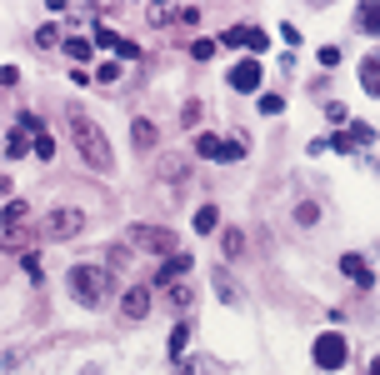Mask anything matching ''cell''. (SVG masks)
Masks as SVG:
<instances>
[{
  "label": "cell",
  "instance_id": "cell-1",
  "mask_svg": "<svg viewBox=\"0 0 380 375\" xmlns=\"http://www.w3.org/2000/svg\"><path fill=\"white\" fill-rule=\"evenodd\" d=\"M66 290H71V300H75V305L100 310L105 300H111V290H116V276L105 271V265L80 260V265H71V271H66Z\"/></svg>",
  "mask_w": 380,
  "mask_h": 375
},
{
  "label": "cell",
  "instance_id": "cell-2",
  "mask_svg": "<svg viewBox=\"0 0 380 375\" xmlns=\"http://www.w3.org/2000/svg\"><path fill=\"white\" fill-rule=\"evenodd\" d=\"M66 125H71V140H75V150H80V160H85V166L90 171H111L116 166V155H111V140H105V130L90 121V116H80V111H71L66 116Z\"/></svg>",
  "mask_w": 380,
  "mask_h": 375
},
{
  "label": "cell",
  "instance_id": "cell-3",
  "mask_svg": "<svg viewBox=\"0 0 380 375\" xmlns=\"http://www.w3.org/2000/svg\"><path fill=\"white\" fill-rule=\"evenodd\" d=\"M130 245L135 250H145V255H176V230H166V226H130Z\"/></svg>",
  "mask_w": 380,
  "mask_h": 375
},
{
  "label": "cell",
  "instance_id": "cell-4",
  "mask_svg": "<svg viewBox=\"0 0 380 375\" xmlns=\"http://www.w3.org/2000/svg\"><path fill=\"white\" fill-rule=\"evenodd\" d=\"M195 155L200 160H221V166H235V160L245 155L240 140H221V135H195Z\"/></svg>",
  "mask_w": 380,
  "mask_h": 375
},
{
  "label": "cell",
  "instance_id": "cell-5",
  "mask_svg": "<svg viewBox=\"0 0 380 375\" xmlns=\"http://www.w3.org/2000/svg\"><path fill=\"white\" fill-rule=\"evenodd\" d=\"M345 360H350V345H345V336L325 331V336L315 340V365H320V370H341Z\"/></svg>",
  "mask_w": 380,
  "mask_h": 375
},
{
  "label": "cell",
  "instance_id": "cell-6",
  "mask_svg": "<svg viewBox=\"0 0 380 375\" xmlns=\"http://www.w3.org/2000/svg\"><path fill=\"white\" fill-rule=\"evenodd\" d=\"M85 230V216L80 210H71V205H61V210H50L45 216V235L50 240H71V235H80Z\"/></svg>",
  "mask_w": 380,
  "mask_h": 375
},
{
  "label": "cell",
  "instance_id": "cell-7",
  "mask_svg": "<svg viewBox=\"0 0 380 375\" xmlns=\"http://www.w3.org/2000/svg\"><path fill=\"white\" fill-rule=\"evenodd\" d=\"M260 61H240V66H231V90H240V95H250V90H260Z\"/></svg>",
  "mask_w": 380,
  "mask_h": 375
},
{
  "label": "cell",
  "instance_id": "cell-8",
  "mask_svg": "<svg viewBox=\"0 0 380 375\" xmlns=\"http://www.w3.org/2000/svg\"><path fill=\"white\" fill-rule=\"evenodd\" d=\"M185 271H190V255H185V250H176L171 260H160V271H155V285H166V290H171V285H176Z\"/></svg>",
  "mask_w": 380,
  "mask_h": 375
},
{
  "label": "cell",
  "instance_id": "cell-9",
  "mask_svg": "<svg viewBox=\"0 0 380 375\" xmlns=\"http://www.w3.org/2000/svg\"><path fill=\"white\" fill-rule=\"evenodd\" d=\"M121 315H125V320H145V315H150V290H145V285L125 290V295H121Z\"/></svg>",
  "mask_w": 380,
  "mask_h": 375
},
{
  "label": "cell",
  "instance_id": "cell-10",
  "mask_svg": "<svg viewBox=\"0 0 380 375\" xmlns=\"http://www.w3.org/2000/svg\"><path fill=\"white\" fill-rule=\"evenodd\" d=\"M226 45H250L255 56H260V50H265L270 40H265V35H260L255 25H231V30H226Z\"/></svg>",
  "mask_w": 380,
  "mask_h": 375
},
{
  "label": "cell",
  "instance_id": "cell-11",
  "mask_svg": "<svg viewBox=\"0 0 380 375\" xmlns=\"http://www.w3.org/2000/svg\"><path fill=\"white\" fill-rule=\"evenodd\" d=\"M360 85H365V95L380 100V50H370V56L360 61Z\"/></svg>",
  "mask_w": 380,
  "mask_h": 375
},
{
  "label": "cell",
  "instance_id": "cell-12",
  "mask_svg": "<svg viewBox=\"0 0 380 375\" xmlns=\"http://www.w3.org/2000/svg\"><path fill=\"white\" fill-rule=\"evenodd\" d=\"M341 271H345V281H350V285H360V290L375 281V276H370V265H365L360 255H341Z\"/></svg>",
  "mask_w": 380,
  "mask_h": 375
},
{
  "label": "cell",
  "instance_id": "cell-13",
  "mask_svg": "<svg viewBox=\"0 0 380 375\" xmlns=\"http://www.w3.org/2000/svg\"><path fill=\"white\" fill-rule=\"evenodd\" d=\"M355 30L380 35V0H375V6H355Z\"/></svg>",
  "mask_w": 380,
  "mask_h": 375
},
{
  "label": "cell",
  "instance_id": "cell-14",
  "mask_svg": "<svg viewBox=\"0 0 380 375\" xmlns=\"http://www.w3.org/2000/svg\"><path fill=\"white\" fill-rule=\"evenodd\" d=\"M6 155H11V160H20V155H35V145L25 140V130H11V135H6Z\"/></svg>",
  "mask_w": 380,
  "mask_h": 375
},
{
  "label": "cell",
  "instance_id": "cell-15",
  "mask_svg": "<svg viewBox=\"0 0 380 375\" xmlns=\"http://www.w3.org/2000/svg\"><path fill=\"white\" fill-rule=\"evenodd\" d=\"M130 140H135L140 150H150V145H155V125H150V121H130Z\"/></svg>",
  "mask_w": 380,
  "mask_h": 375
},
{
  "label": "cell",
  "instance_id": "cell-16",
  "mask_svg": "<svg viewBox=\"0 0 380 375\" xmlns=\"http://www.w3.org/2000/svg\"><path fill=\"white\" fill-rule=\"evenodd\" d=\"M166 295H171V305H180V310H190V305H195V290H190V281H176Z\"/></svg>",
  "mask_w": 380,
  "mask_h": 375
},
{
  "label": "cell",
  "instance_id": "cell-17",
  "mask_svg": "<svg viewBox=\"0 0 380 375\" xmlns=\"http://www.w3.org/2000/svg\"><path fill=\"white\" fill-rule=\"evenodd\" d=\"M215 290H221V300H226V305H240V290H235V281H231L226 271H215Z\"/></svg>",
  "mask_w": 380,
  "mask_h": 375
},
{
  "label": "cell",
  "instance_id": "cell-18",
  "mask_svg": "<svg viewBox=\"0 0 380 375\" xmlns=\"http://www.w3.org/2000/svg\"><path fill=\"white\" fill-rule=\"evenodd\" d=\"M180 375H226V370L215 365V360H205V355H200V360H185V365H180Z\"/></svg>",
  "mask_w": 380,
  "mask_h": 375
},
{
  "label": "cell",
  "instance_id": "cell-19",
  "mask_svg": "<svg viewBox=\"0 0 380 375\" xmlns=\"http://www.w3.org/2000/svg\"><path fill=\"white\" fill-rule=\"evenodd\" d=\"M215 226H221V216H215V205H200V210H195V230H200V235H210Z\"/></svg>",
  "mask_w": 380,
  "mask_h": 375
},
{
  "label": "cell",
  "instance_id": "cell-20",
  "mask_svg": "<svg viewBox=\"0 0 380 375\" xmlns=\"http://www.w3.org/2000/svg\"><path fill=\"white\" fill-rule=\"evenodd\" d=\"M61 50H66L71 61H90V40H85V35H71V40L61 45Z\"/></svg>",
  "mask_w": 380,
  "mask_h": 375
},
{
  "label": "cell",
  "instance_id": "cell-21",
  "mask_svg": "<svg viewBox=\"0 0 380 375\" xmlns=\"http://www.w3.org/2000/svg\"><path fill=\"white\" fill-rule=\"evenodd\" d=\"M295 221H300V226H315V221H320V205H315V200H300V205H295Z\"/></svg>",
  "mask_w": 380,
  "mask_h": 375
},
{
  "label": "cell",
  "instance_id": "cell-22",
  "mask_svg": "<svg viewBox=\"0 0 380 375\" xmlns=\"http://www.w3.org/2000/svg\"><path fill=\"white\" fill-rule=\"evenodd\" d=\"M325 121H331V125H350V111L341 100H331V105H325Z\"/></svg>",
  "mask_w": 380,
  "mask_h": 375
},
{
  "label": "cell",
  "instance_id": "cell-23",
  "mask_svg": "<svg viewBox=\"0 0 380 375\" xmlns=\"http://www.w3.org/2000/svg\"><path fill=\"white\" fill-rule=\"evenodd\" d=\"M56 40H61V30H56V25H40V30H35V45H40V50H50ZM61 45H66V40H61Z\"/></svg>",
  "mask_w": 380,
  "mask_h": 375
},
{
  "label": "cell",
  "instance_id": "cell-24",
  "mask_svg": "<svg viewBox=\"0 0 380 375\" xmlns=\"http://www.w3.org/2000/svg\"><path fill=\"white\" fill-rule=\"evenodd\" d=\"M20 221H25V205H20V200H11V205H6V230L16 235V226H20Z\"/></svg>",
  "mask_w": 380,
  "mask_h": 375
},
{
  "label": "cell",
  "instance_id": "cell-25",
  "mask_svg": "<svg viewBox=\"0 0 380 375\" xmlns=\"http://www.w3.org/2000/svg\"><path fill=\"white\" fill-rule=\"evenodd\" d=\"M185 340H190V331H185V326H176V331H171V360H176V355H185Z\"/></svg>",
  "mask_w": 380,
  "mask_h": 375
},
{
  "label": "cell",
  "instance_id": "cell-26",
  "mask_svg": "<svg viewBox=\"0 0 380 375\" xmlns=\"http://www.w3.org/2000/svg\"><path fill=\"white\" fill-rule=\"evenodd\" d=\"M95 75H100V85H116V80H121V61H105Z\"/></svg>",
  "mask_w": 380,
  "mask_h": 375
},
{
  "label": "cell",
  "instance_id": "cell-27",
  "mask_svg": "<svg viewBox=\"0 0 380 375\" xmlns=\"http://www.w3.org/2000/svg\"><path fill=\"white\" fill-rule=\"evenodd\" d=\"M281 111H286L281 95H260V116H281Z\"/></svg>",
  "mask_w": 380,
  "mask_h": 375
},
{
  "label": "cell",
  "instance_id": "cell-28",
  "mask_svg": "<svg viewBox=\"0 0 380 375\" xmlns=\"http://www.w3.org/2000/svg\"><path fill=\"white\" fill-rule=\"evenodd\" d=\"M350 140H355V145H375V130H370V125H360V121H355V125H350Z\"/></svg>",
  "mask_w": 380,
  "mask_h": 375
},
{
  "label": "cell",
  "instance_id": "cell-29",
  "mask_svg": "<svg viewBox=\"0 0 380 375\" xmlns=\"http://www.w3.org/2000/svg\"><path fill=\"white\" fill-rule=\"evenodd\" d=\"M95 45H111V50H116V45H121V35H116L111 25H95Z\"/></svg>",
  "mask_w": 380,
  "mask_h": 375
},
{
  "label": "cell",
  "instance_id": "cell-30",
  "mask_svg": "<svg viewBox=\"0 0 380 375\" xmlns=\"http://www.w3.org/2000/svg\"><path fill=\"white\" fill-rule=\"evenodd\" d=\"M35 155H40V160H56V140H50V135H35Z\"/></svg>",
  "mask_w": 380,
  "mask_h": 375
},
{
  "label": "cell",
  "instance_id": "cell-31",
  "mask_svg": "<svg viewBox=\"0 0 380 375\" xmlns=\"http://www.w3.org/2000/svg\"><path fill=\"white\" fill-rule=\"evenodd\" d=\"M245 250V235L240 230H226V255H240Z\"/></svg>",
  "mask_w": 380,
  "mask_h": 375
},
{
  "label": "cell",
  "instance_id": "cell-32",
  "mask_svg": "<svg viewBox=\"0 0 380 375\" xmlns=\"http://www.w3.org/2000/svg\"><path fill=\"white\" fill-rule=\"evenodd\" d=\"M116 56H121V61H140V45H135V40H121Z\"/></svg>",
  "mask_w": 380,
  "mask_h": 375
},
{
  "label": "cell",
  "instance_id": "cell-33",
  "mask_svg": "<svg viewBox=\"0 0 380 375\" xmlns=\"http://www.w3.org/2000/svg\"><path fill=\"white\" fill-rule=\"evenodd\" d=\"M190 56H195V61H210V56H215V40H195Z\"/></svg>",
  "mask_w": 380,
  "mask_h": 375
},
{
  "label": "cell",
  "instance_id": "cell-34",
  "mask_svg": "<svg viewBox=\"0 0 380 375\" xmlns=\"http://www.w3.org/2000/svg\"><path fill=\"white\" fill-rule=\"evenodd\" d=\"M320 66H341V45H320Z\"/></svg>",
  "mask_w": 380,
  "mask_h": 375
},
{
  "label": "cell",
  "instance_id": "cell-35",
  "mask_svg": "<svg viewBox=\"0 0 380 375\" xmlns=\"http://www.w3.org/2000/svg\"><path fill=\"white\" fill-rule=\"evenodd\" d=\"M16 80H20V70H16V66H0V85H6V90H11Z\"/></svg>",
  "mask_w": 380,
  "mask_h": 375
},
{
  "label": "cell",
  "instance_id": "cell-36",
  "mask_svg": "<svg viewBox=\"0 0 380 375\" xmlns=\"http://www.w3.org/2000/svg\"><path fill=\"white\" fill-rule=\"evenodd\" d=\"M365 375H380V355H375V360H370V365H365Z\"/></svg>",
  "mask_w": 380,
  "mask_h": 375
}]
</instances>
